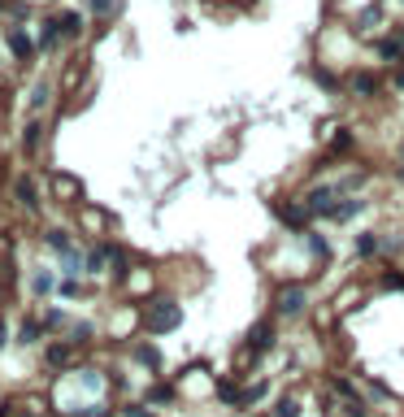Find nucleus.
Segmentation results:
<instances>
[{"mask_svg": "<svg viewBox=\"0 0 404 417\" xmlns=\"http://www.w3.org/2000/svg\"><path fill=\"white\" fill-rule=\"evenodd\" d=\"M0 344H5V322H0Z\"/></svg>", "mask_w": 404, "mask_h": 417, "instance_id": "31", "label": "nucleus"}, {"mask_svg": "<svg viewBox=\"0 0 404 417\" xmlns=\"http://www.w3.org/2000/svg\"><path fill=\"white\" fill-rule=\"evenodd\" d=\"M309 248H313L317 256H326V239H317V235H309Z\"/></svg>", "mask_w": 404, "mask_h": 417, "instance_id": "28", "label": "nucleus"}, {"mask_svg": "<svg viewBox=\"0 0 404 417\" xmlns=\"http://www.w3.org/2000/svg\"><path fill=\"white\" fill-rule=\"evenodd\" d=\"M44 330H48L44 322H22V326H18V344H35Z\"/></svg>", "mask_w": 404, "mask_h": 417, "instance_id": "13", "label": "nucleus"}, {"mask_svg": "<svg viewBox=\"0 0 404 417\" xmlns=\"http://www.w3.org/2000/svg\"><path fill=\"white\" fill-rule=\"evenodd\" d=\"M265 348H274V322H256L248 330V352L256 357V352H265Z\"/></svg>", "mask_w": 404, "mask_h": 417, "instance_id": "4", "label": "nucleus"}, {"mask_svg": "<svg viewBox=\"0 0 404 417\" xmlns=\"http://www.w3.org/2000/svg\"><path fill=\"white\" fill-rule=\"evenodd\" d=\"M48 365H70V344H57V348H48Z\"/></svg>", "mask_w": 404, "mask_h": 417, "instance_id": "19", "label": "nucleus"}, {"mask_svg": "<svg viewBox=\"0 0 404 417\" xmlns=\"http://www.w3.org/2000/svg\"><path fill=\"white\" fill-rule=\"evenodd\" d=\"M57 22H61V30H66V39H74L78 30H83V18H78L74 9H66V13H57Z\"/></svg>", "mask_w": 404, "mask_h": 417, "instance_id": "11", "label": "nucleus"}, {"mask_svg": "<svg viewBox=\"0 0 404 417\" xmlns=\"http://www.w3.org/2000/svg\"><path fill=\"white\" fill-rule=\"evenodd\" d=\"M274 313H279V317H300L304 313V287L300 283L279 287V296H274Z\"/></svg>", "mask_w": 404, "mask_h": 417, "instance_id": "2", "label": "nucleus"}, {"mask_svg": "<svg viewBox=\"0 0 404 417\" xmlns=\"http://www.w3.org/2000/svg\"><path fill=\"white\" fill-rule=\"evenodd\" d=\"M170 400H174V387H170V382H157V387L148 391V405H170Z\"/></svg>", "mask_w": 404, "mask_h": 417, "instance_id": "18", "label": "nucleus"}, {"mask_svg": "<svg viewBox=\"0 0 404 417\" xmlns=\"http://www.w3.org/2000/svg\"><path fill=\"white\" fill-rule=\"evenodd\" d=\"M78 78H83V61H74V66L66 70V83H61V87H66V91H70V87L78 83Z\"/></svg>", "mask_w": 404, "mask_h": 417, "instance_id": "24", "label": "nucleus"}, {"mask_svg": "<svg viewBox=\"0 0 404 417\" xmlns=\"http://www.w3.org/2000/svg\"><path fill=\"white\" fill-rule=\"evenodd\" d=\"M87 339H91V326H87V322H78V326L70 330V344H87Z\"/></svg>", "mask_w": 404, "mask_h": 417, "instance_id": "25", "label": "nucleus"}, {"mask_svg": "<svg viewBox=\"0 0 404 417\" xmlns=\"http://www.w3.org/2000/svg\"><path fill=\"white\" fill-rule=\"evenodd\" d=\"M279 218L287 222V227H304V222H309V208L304 204H287V208H279Z\"/></svg>", "mask_w": 404, "mask_h": 417, "instance_id": "10", "label": "nucleus"}, {"mask_svg": "<svg viewBox=\"0 0 404 417\" xmlns=\"http://www.w3.org/2000/svg\"><path fill=\"white\" fill-rule=\"evenodd\" d=\"M87 5H91V13H96V18H113L122 0H87Z\"/></svg>", "mask_w": 404, "mask_h": 417, "instance_id": "17", "label": "nucleus"}, {"mask_svg": "<svg viewBox=\"0 0 404 417\" xmlns=\"http://www.w3.org/2000/svg\"><path fill=\"white\" fill-rule=\"evenodd\" d=\"M378 53H383V57H387V61L396 66V61L404 57V39H383V44H378Z\"/></svg>", "mask_w": 404, "mask_h": 417, "instance_id": "16", "label": "nucleus"}, {"mask_svg": "<svg viewBox=\"0 0 404 417\" xmlns=\"http://www.w3.org/2000/svg\"><path fill=\"white\" fill-rule=\"evenodd\" d=\"M61 296H70V300H74V296H83V287H78L74 278H66V283H61Z\"/></svg>", "mask_w": 404, "mask_h": 417, "instance_id": "27", "label": "nucleus"}, {"mask_svg": "<svg viewBox=\"0 0 404 417\" xmlns=\"http://www.w3.org/2000/svg\"><path fill=\"white\" fill-rule=\"evenodd\" d=\"M53 269H35V278H30V292H35V296H48V292H53Z\"/></svg>", "mask_w": 404, "mask_h": 417, "instance_id": "12", "label": "nucleus"}, {"mask_svg": "<svg viewBox=\"0 0 404 417\" xmlns=\"http://www.w3.org/2000/svg\"><path fill=\"white\" fill-rule=\"evenodd\" d=\"M383 283L387 287H404V274H383Z\"/></svg>", "mask_w": 404, "mask_h": 417, "instance_id": "29", "label": "nucleus"}, {"mask_svg": "<svg viewBox=\"0 0 404 417\" xmlns=\"http://www.w3.org/2000/svg\"><path fill=\"white\" fill-rule=\"evenodd\" d=\"M126 417H152L148 409H126Z\"/></svg>", "mask_w": 404, "mask_h": 417, "instance_id": "30", "label": "nucleus"}, {"mask_svg": "<svg viewBox=\"0 0 404 417\" xmlns=\"http://www.w3.org/2000/svg\"><path fill=\"white\" fill-rule=\"evenodd\" d=\"M53 191H57V200H70V204L83 200V183L70 179V174H57V179H53Z\"/></svg>", "mask_w": 404, "mask_h": 417, "instance_id": "5", "label": "nucleus"}, {"mask_svg": "<svg viewBox=\"0 0 404 417\" xmlns=\"http://www.w3.org/2000/svg\"><path fill=\"white\" fill-rule=\"evenodd\" d=\"M66 39V30H61V22L57 18H48L44 26H39V53H53V48Z\"/></svg>", "mask_w": 404, "mask_h": 417, "instance_id": "6", "label": "nucleus"}, {"mask_svg": "<svg viewBox=\"0 0 404 417\" xmlns=\"http://www.w3.org/2000/svg\"><path fill=\"white\" fill-rule=\"evenodd\" d=\"M135 357L148 365V370H161V352H157L152 344H139V348H135Z\"/></svg>", "mask_w": 404, "mask_h": 417, "instance_id": "14", "label": "nucleus"}, {"mask_svg": "<svg viewBox=\"0 0 404 417\" xmlns=\"http://www.w3.org/2000/svg\"><path fill=\"white\" fill-rule=\"evenodd\" d=\"M374 248H378V244H374V235H361V239H357V252H361V256H369Z\"/></svg>", "mask_w": 404, "mask_h": 417, "instance_id": "26", "label": "nucleus"}, {"mask_svg": "<svg viewBox=\"0 0 404 417\" xmlns=\"http://www.w3.org/2000/svg\"><path fill=\"white\" fill-rule=\"evenodd\" d=\"M374 87H378V78H374V74H357V78H352V91H365V96H369Z\"/></svg>", "mask_w": 404, "mask_h": 417, "instance_id": "20", "label": "nucleus"}, {"mask_svg": "<svg viewBox=\"0 0 404 417\" xmlns=\"http://www.w3.org/2000/svg\"><path fill=\"white\" fill-rule=\"evenodd\" d=\"M44 244L53 248L57 256H66V252H74V244H70V235H66V231H44Z\"/></svg>", "mask_w": 404, "mask_h": 417, "instance_id": "8", "label": "nucleus"}, {"mask_svg": "<svg viewBox=\"0 0 404 417\" xmlns=\"http://www.w3.org/2000/svg\"><path fill=\"white\" fill-rule=\"evenodd\" d=\"M274 417H300V400L296 396H283L279 405H274Z\"/></svg>", "mask_w": 404, "mask_h": 417, "instance_id": "15", "label": "nucleus"}, {"mask_svg": "<svg viewBox=\"0 0 404 417\" xmlns=\"http://www.w3.org/2000/svg\"><path fill=\"white\" fill-rule=\"evenodd\" d=\"M83 222H87V231H96V235L105 231V213H91V208H83Z\"/></svg>", "mask_w": 404, "mask_h": 417, "instance_id": "22", "label": "nucleus"}, {"mask_svg": "<svg viewBox=\"0 0 404 417\" xmlns=\"http://www.w3.org/2000/svg\"><path fill=\"white\" fill-rule=\"evenodd\" d=\"M39 139H44V126H39V122H26V131H22V148H26L30 157L39 152Z\"/></svg>", "mask_w": 404, "mask_h": 417, "instance_id": "9", "label": "nucleus"}, {"mask_svg": "<svg viewBox=\"0 0 404 417\" xmlns=\"http://www.w3.org/2000/svg\"><path fill=\"white\" fill-rule=\"evenodd\" d=\"M143 326H148L152 335H170L183 326V309L174 300H152L148 309H143Z\"/></svg>", "mask_w": 404, "mask_h": 417, "instance_id": "1", "label": "nucleus"}, {"mask_svg": "<svg viewBox=\"0 0 404 417\" xmlns=\"http://www.w3.org/2000/svg\"><path fill=\"white\" fill-rule=\"evenodd\" d=\"M13 200H18V204L26 208V213H39V200H35V183H30V179H18V183H13Z\"/></svg>", "mask_w": 404, "mask_h": 417, "instance_id": "7", "label": "nucleus"}, {"mask_svg": "<svg viewBox=\"0 0 404 417\" xmlns=\"http://www.w3.org/2000/svg\"><path fill=\"white\" fill-rule=\"evenodd\" d=\"M48 100H53V87H48V83H39V87H35V96H30V105H35V109H44Z\"/></svg>", "mask_w": 404, "mask_h": 417, "instance_id": "23", "label": "nucleus"}, {"mask_svg": "<svg viewBox=\"0 0 404 417\" xmlns=\"http://www.w3.org/2000/svg\"><path fill=\"white\" fill-rule=\"evenodd\" d=\"M361 208H365L361 200H344V204H339V208H335L331 218H339V222H344V218H352V213H361Z\"/></svg>", "mask_w": 404, "mask_h": 417, "instance_id": "21", "label": "nucleus"}, {"mask_svg": "<svg viewBox=\"0 0 404 417\" xmlns=\"http://www.w3.org/2000/svg\"><path fill=\"white\" fill-rule=\"evenodd\" d=\"M9 53L22 61V66H30V61H35V53H39V44L26 35L22 26H9Z\"/></svg>", "mask_w": 404, "mask_h": 417, "instance_id": "3", "label": "nucleus"}]
</instances>
